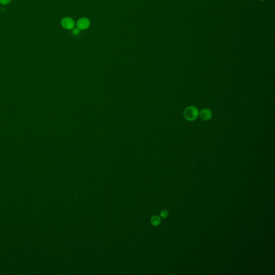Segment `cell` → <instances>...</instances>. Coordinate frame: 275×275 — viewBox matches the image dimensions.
<instances>
[{
	"label": "cell",
	"mask_w": 275,
	"mask_h": 275,
	"mask_svg": "<svg viewBox=\"0 0 275 275\" xmlns=\"http://www.w3.org/2000/svg\"><path fill=\"white\" fill-rule=\"evenodd\" d=\"M10 0H0V3L2 4H6L9 3Z\"/></svg>",
	"instance_id": "obj_7"
},
{
	"label": "cell",
	"mask_w": 275,
	"mask_h": 275,
	"mask_svg": "<svg viewBox=\"0 0 275 275\" xmlns=\"http://www.w3.org/2000/svg\"><path fill=\"white\" fill-rule=\"evenodd\" d=\"M261 1H262V0H261Z\"/></svg>",
	"instance_id": "obj_9"
},
{
	"label": "cell",
	"mask_w": 275,
	"mask_h": 275,
	"mask_svg": "<svg viewBox=\"0 0 275 275\" xmlns=\"http://www.w3.org/2000/svg\"><path fill=\"white\" fill-rule=\"evenodd\" d=\"M160 216L163 218H166L168 216V213L166 210H163L160 212Z\"/></svg>",
	"instance_id": "obj_6"
},
{
	"label": "cell",
	"mask_w": 275,
	"mask_h": 275,
	"mask_svg": "<svg viewBox=\"0 0 275 275\" xmlns=\"http://www.w3.org/2000/svg\"><path fill=\"white\" fill-rule=\"evenodd\" d=\"M62 25L66 29L70 30L73 29L75 26L74 21L69 17H64L62 20Z\"/></svg>",
	"instance_id": "obj_2"
},
{
	"label": "cell",
	"mask_w": 275,
	"mask_h": 275,
	"mask_svg": "<svg viewBox=\"0 0 275 275\" xmlns=\"http://www.w3.org/2000/svg\"><path fill=\"white\" fill-rule=\"evenodd\" d=\"M200 116L203 120H210L212 117V112L210 110H208V109H204L200 111Z\"/></svg>",
	"instance_id": "obj_4"
},
{
	"label": "cell",
	"mask_w": 275,
	"mask_h": 275,
	"mask_svg": "<svg viewBox=\"0 0 275 275\" xmlns=\"http://www.w3.org/2000/svg\"><path fill=\"white\" fill-rule=\"evenodd\" d=\"M198 114V110L196 107L190 106L185 109L183 116L185 119L189 121H193L197 118Z\"/></svg>",
	"instance_id": "obj_1"
},
{
	"label": "cell",
	"mask_w": 275,
	"mask_h": 275,
	"mask_svg": "<svg viewBox=\"0 0 275 275\" xmlns=\"http://www.w3.org/2000/svg\"><path fill=\"white\" fill-rule=\"evenodd\" d=\"M76 25L79 30L87 29L90 25V21L87 18H82L78 20Z\"/></svg>",
	"instance_id": "obj_3"
},
{
	"label": "cell",
	"mask_w": 275,
	"mask_h": 275,
	"mask_svg": "<svg viewBox=\"0 0 275 275\" xmlns=\"http://www.w3.org/2000/svg\"><path fill=\"white\" fill-rule=\"evenodd\" d=\"M79 32V30L78 29H74L73 31V33H74V35H77L78 34Z\"/></svg>",
	"instance_id": "obj_8"
},
{
	"label": "cell",
	"mask_w": 275,
	"mask_h": 275,
	"mask_svg": "<svg viewBox=\"0 0 275 275\" xmlns=\"http://www.w3.org/2000/svg\"><path fill=\"white\" fill-rule=\"evenodd\" d=\"M151 222L152 225L153 226H158L161 222V219L158 216H154L151 218Z\"/></svg>",
	"instance_id": "obj_5"
}]
</instances>
